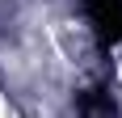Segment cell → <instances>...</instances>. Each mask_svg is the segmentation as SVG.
<instances>
[{"mask_svg":"<svg viewBox=\"0 0 122 118\" xmlns=\"http://www.w3.org/2000/svg\"><path fill=\"white\" fill-rule=\"evenodd\" d=\"M84 13L101 42H122V0H84Z\"/></svg>","mask_w":122,"mask_h":118,"instance_id":"cell-1","label":"cell"}]
</instances>
